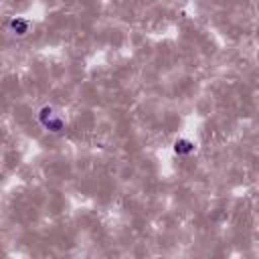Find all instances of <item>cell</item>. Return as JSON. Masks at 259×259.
Listing matches in <instances>:
<instances>
[{
    "label": "cell",
    "instance_id": "6da1fadb",
    "mask_svg": "<svg viewBox=\"0 0 259 259\" xmlns=\"http://www.w3.org/2000/svg\"><path fill=\"white\" fill-rule=\"evenodd\" d=\"M36 119H38V123H40L47 132H51V134H61V132L65 130V125H67V119H65V115H63V111L57 109V107H53V105L40 107L38 113H36Z\"/></svg>",
    "mask_w": 259,
    "mask_h": 259
},
{
    "label": "cell",
    "instance_id": "7a4b0ae2",
    "mask_svg": "<svg viewBox=\"0 0 259 259\" xmlns=\"http://www.w3.org/2000/svg\"><path fill=\"white\" fill-rule=\"evenodd\" d=\"M8 28H10V32L16 34V36H24V34L30 30V22H28L26 18L16 16V18H12V20L8 22Z\"/></svg>",
    "mask_w": 259,
    "mask_h": 259
},
{
    "label": "cell",
    "instance_id": "3957f363",
    "mask_svg": "<svg viewBox=\"0 0 259 259\" xmlns=\"http://www.w3.org/2000/svg\"><path fill=\"white\" fill-rule=\"evenodd\" d=\"M194 150H196V146H194V142H190L188 138H178V140L174 142V152H176L178 156H190Z\"/></svg>",
    "mask_w": 259,
    "mask_h": 259
}]
</instances>
